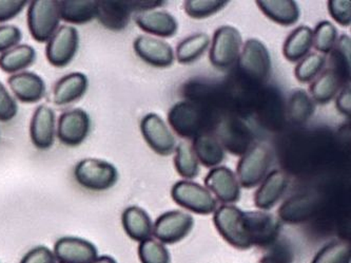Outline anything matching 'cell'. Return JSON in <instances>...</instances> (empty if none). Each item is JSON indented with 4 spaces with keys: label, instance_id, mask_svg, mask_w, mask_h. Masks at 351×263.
Returning a JSON list of instances; mask_svg holds the SVG:
<instances>
[{
    "label": "cell",
    "instance_id": "1",
    "mask_svg": "<svg viewBox=\"0 0 351 263\" xmlns=\"http://www.w3.org/2000/svg\"><path fill=\"white\" fill-rule=\"evenodd\" d=\"M60 21L58 0H34L27 5V29L39 44L50 41L60 27Z\"/></svg>",
    "mask_w": 351,
    "mask_h": 263
},
{
    "label": "cell",
    "instance_id": "2",
    "mask_svg": "<svg viewBox=\"0 0 351 263\" xmlns=\"http://www.w3.org/2000/svg\"><path fill=\"white\" fill-rule=\"evenodd\" d=\"M215 227L229 244L239 250L252 247L249 236L246 211L234 205H221L215 211Z\"/></svg>",
    "mask_w": 351,
    "mask_h": 263
},
{
    "label": "cell",
    "instance_id": "3",
    "mask_svg": "<svg viewBox=\"0 0 351 263\" xmlns=\"http://www.w3.org/2000/svg\"><path fill=\"white\" fill-rule=\"evenodd\" d=\"M271 163V149L264 143H256L245 151L237 168L240 185L247 190L260 185L268 174Z\"/></svg>",
    "mask_w": 351,
    "mask_h": 263
},
{
    "label": "cell",
    "instance_id": "4",
    "mask_svg": "<svg viewBox=\"0 0 351 263\" xmlns=\"http://www.w3.org/2000/svg\"><path fill=\"white\" fill-rule=\"evenodd\" d=\"M78 185L91 192H105L117 184L119 172L111 163L95 158L80 161L74 168Z\"/></svg>",
    "mask_w": 351,
    "mask_h": 263
},
{
    "label": "cell",
    "instance_id": "5",
    "mask_svg": "<svg viewBox=\"0 0 351 263\" xmlns=\"http://www.w3.org/2000/svg\"><path fill=\"white\" fill-rule=\"evenodd\" d=\"M243 47L240 31L232 25H221L215 30L209 50V60L219 70L230 68L237 62Z\"/></svg>",
    "mask_w": 351,
    "mask_h": 263
},
{
    "label": "cell",
    "instance_id": "6",
    "mask_svg": "<svg viewBox=\"0 0 351 263\" xmlns=\"http://www.w3.org/2000/svg\"><path fill=\"white\" fill-rule=\"evenodd\" d=\"M171 197L178 205L197 215H210L217 209V199L207 188L188 180L174 184Z\"/></svg>",
    "mask_w": 351,
    "mask_h": 263
},
{
    "label": "cell",
    "instance_id": "7",
    "mask_svg": "<svg viewBox=\"0 0 351 263\" xmlns=\"http://www.w3.org/2000/svg\"><path fill=\"white\" fill-rule=\"evenodd\" d=\"M239 65L245 74L256 82H267L271 74L269 50L256 38L247 39L239 56Z\"/></svg>",
    "mask_w": 351,
    "mask_h": 263
},
{
    "label": "cell",
    "instance_id": "8",
    "mask_svg": "<svg viewBox=\"0 0 351 263\" xmlns=\"http://www.w3.org/2000/svg\"><path fill=\"white\" fill-rule=\"evenodd\" d=\"M78 48V31L72 25H60L58 30L47 43V60L49 64L55 68H64L74 60L77 54Z\"/></svg>",
    "mask_w": 351,
    "mask_h": 263
},
{
    "label": "cell",
    "instance_id": "9",
    "mask_svg": "<svg viewBox=\"0 0 351 263\" xmlns=\"http://www.w3.org/2000/svg\"><path fill=\"white\" fill-rule=\"evenodd\" d=\"M90 130L91 119L80 108L64 111L56 122V137L64 146H80L87 140Z\"/></svg>",
    "mask_w": 351,
    "mask_h": 263
},
{
    "label": "cell",
    "instance_id": "10",
    "mask_svg": "<svg viewBox=\"0 0 351 263\" xmlns=\"http://www.w3.org/2000/svg\"><path fill=\"white\" fill-rule=\"evenodd\" d=\"M194 219L182 211H167L153 225V236L162 244H174L189 235L193 229Z\"/></svg>",
    "mask_w": 351,
    "mask_h": 263
},
{
    "label": "cell",
    "instance_id": "11",
    "mask_svg": "<svg viewBox=\"0 0 351 263\" xmlns=\"http://www.w3.org/2000/svg\"><path fill=\"white\" fill-rule=\"evenodd\" d=\"M141 133L145 142L156 154L167 157L176 150V137L162 117L156 113H148L143 117Z\"/></svg>",
    "mask_w": 351,
    "mask_h": 263
},
{
    "label": "cell",
    "instance_id": "12",
    "mask_svg": "<svg viewBox=\"0 0 351 263\" xmlns=\"http://www.w3.org/2000/svg\"><path fill=\"white\" fill-rule=\"evenodd\" d=\"M148 1L141 5V1H97V16L101 25L110 30H123L129 23L130 14L133 11H151V8L146 7Z\"/></svg>",
    "mask_w": 351,
    "mask_h": 263
},
{
    "label": "cell",
    "instance_id": "13",
    "mask_svg": "<svg viewBox=\"0 0 351 263\" xmlns=\"http://www.w3.org/2000/svg\"><path fill=\"white\" fill-rule=\"evenodd\" d=\"M135 54L154 68H169L173 65V48L167 41L148 35H141L133 41Z\"/></svg>",
    "mask_w": 351,
    "mask_h": 263
},
{
    "label": "cell",
    "instance_id": "14",
    "mask_svg": "<svg viewBox=\"0 0 351 263\" xmlns=\"http://www.w3.org/2000/svg\"><path fill=\"white\" fill-rule=\"evenodd\" d=\"M206 188L225 205H231L241 199V185L237 174L227 166H217L208 172Z\"/></svg>",
    "mask_w": 351,
    "mask_h": 263
},
{
    "label": "cell",
    "instance_id": "15",
    "mask_svg": "<svg viewBox=\"0 0 351 263\" xmlns=\"http://www.w3.org/2000/svg\"><path fill=\"white\" fill-rule=\"evenodd\" d=\"M249 236L254 247H269L278 238L280 221L272 214L265 211H246Z\"/></svg>",
    "mask_w": 351,
    "mask_h": 263
},
{
    "label": "cell",
    "instance_id": "16",
    "mask_svg": "<svg viewBox=\"0 0 351 263\" xmlns=\"http://www.w3.org/2000/svg\"><path fill=\"white\" fill-rule=\"evenodd\" d=\"M56 137V115L48 105L35 109L30 122V139L39 150H48L54 145Z\"/></svg>",
    "mask_w": 351,
    "mask_h": 263
},
{
    "label": "cell",
    "instance_id": "17",
    "mask_svg": "<svg viewBox=\"0 0 351 263\" xmlns=\"http://www.w3.org/2000/svg\"><path fill=\"white\" fill-rule=\"evenodd\" d=\"M170 127L184 139H194L199 135L201 113L193 103L182 101L176 103L168 113Z\"/></svg>",
    "mask_w": 351,
    "mask_h": 263
},
{
    "label": "cell",
    "instance_id": "18",
    "mask_svg": "<svg viewBox=\"0 0 351 263\" xmlns=\"http://www.w3.org/2000/svg\"><path fill=\"white\" fill-rule=\"evenodd\" d=\"M53 253L60 263H91L98 257L95 245L78 237L58 239Z\"/></svg>",
    "mask_w": 351,
    "mask_h": 263
},
{
    "label": "cell",
    "instance_id": "19",
    "mask_svg": "<svg viewBox=\"0 0 351 263\" xmlns=\"http://www.w3.org/2000/svg\"><path fill=\"white\" fill-rule=\"evenodd\" d=\"M8 85L14 99L23 104L38 103L46 94V82L34 72L23 71L10 76Z\"/></svg>",
    "mask_w": 351,
    "mask_h": 263
},
{
    "label": "cell",
    "instance_id": "20",
    "mask_svg": "<svg viewBox=\"0 0 351 263\" xmlns=\"http://www.w3.org/2000/svg\"><path fill=\"white\" fill-rule=\"evenodd\" d=\"M289 186V178L282 170L267 174L254 195V204L260 211H269L278 203Z\"/></svg>",
    "mask_w": 351,
    "mask_h": 263
},
{
    "label": "cell",
    "instance_id": "21",
    "mask_svg": "<svg viewBox=\"0 0 351 263\" xmlns=\"http://www.w3.org/2000/svg\"><path fill=\"white\" fill-rule=\"evenodd\" d=\"M135 23L145 33L160 37L171 38L178 31V23L171 13L167 11H146L137 13Z\"/></svg>",
    "mask_w": 351,
    "mask_h": 263
},
{
    "label": "cell",
    "instance_id": "22",
    "mask_svg": "<svg viewBox=\"0 0 351 263\" xmlns=\"http://www.w3.org/2000/svg\"><path fill=\"white\" fill-rule=\"evenodd\" d=\"M89 88V80L82 72H72L62 76L55 84L52 102L56 106H66L82 99Z\"/></svg>",
    "mask_w": 351,
    "mask_h": 263
},
{
    "label": "cell",
    "instance_id": "23",
    "mask_svg": "<svg viewBox=\"0 0 351 263\" xmlns=\"http://www.w3.org/2000/svg\"><path fill=\"white\" fill-rule=\"evenodd\" d=\"M317 200L313 195L301 194L286 200L278 209V220L297 225L309 219L317 209Z\"/></svg>",
    "mask_w": 351,
    "mask_h": 263
},
{
    "label": "cell",
    "instance_id": "24",
    "mask_svg": "<svg viewBox=\"0 0 351 263\" xmlns=\"http://www.w3.org/2000/svg\"><path fill=\"white\" fill-rule=\"evenodd\" d=\"M256 5L267 19L283 27H291L301 17L299 5L293 0H258Z\"/></svg>",
    "mask_w": 351,
    "mask_h": 263
},
{
    "label": "cell",
    "instance_id": "25",
    "mask_svg": "<svg viewBox=\"0 0 351 263\" xmlns=\"http://www.w3.org/2000/svg\"><path fill=\"white\" fill-rule=\"evenodd\" d=\"M121 223L125 233L132 240L143 242L153 235V222L150 216L139 206H130L123 211Z\"/></svg>",
    "mask_w": 351,
    "mask_h": 263
},
{
    "label": "cell",
    "instance_id": "26",
    "mask_svg": "<svg viewBox=\"0 0 351 263\" xmlns=\"http://www.w3.org/2000/svg\"><path fill=\"white\" fill-rule=\"evenodd\" d=\"M60 19L70 25H86L97 16V1L93 0H62Z\"/></svg>",
    "mask_w": 351,
    "mask_h": 263
},
{
    "label": "cell",
    "instance_id": "27",
    "mask_svg": "<svg viewBox=\"0 0 351 263\" xmlns=\"http://www.w3.org/2000/svg\"><path fill=\"white\" fill-rule=\"evenodd\" d=\"M313 47V30L308 25H300L290 33L283 46V54L290 62L306 58Z\"/></svg>",
    "mask_w": 351,
    "mask_h": 263
},
{
    "label": "cell",
    "instance_id": "28",
    "mask_svg": "<svg viewBox=\"0 0 351 263\" xmlns=\"http://www.w3.org/2000/svg\"><path fill=\"white\" fill-rule=\"evenodd\" d=\"M191 146L199 163L207 168H217L226 157L223 145L213 135H197Z\"/></svg>",
    "mask_w": 351,
    "mask_h": 263
},
{
    "label": "cell",
    "instance_id": "29",
    "mask_svg": "<svg viewBox=\"0 0 351 263\" xmlns=\"http://www.w3.org/2000/svg\"><path fill=\"white\" fill-rule=\"evenodd\" d=\"M342 76L335 69H327L309 86L311 98L315 103L326 105L340 92Z\"/></svg>",
    "mask_w": 351,
    "mask_h": 263
},
{
    "label": "cell",
    "instance_id": "30",
    "mask_svg": "<svg viewBox=\"0 0 351 263\" xmlns=\"http://www.w3.org/2000/svg\"><path fill=\"white\" fill-rule=\"evenodd\" d=\"M36 60V51L29 45H19L0 54V69L5 73L17 74L30 68Z\"/></svg>",
    "mask_w": 351,
    "mask_h": 263
},
{
    "label": "cell",
    "instance_id": "31",
    "mask_svg": "<svg viewBox=\"0 0 351 263\" xmlns=\"http://www.w3.org/2000/svg\"><path fill=\"white\" fill-rule=\"evenodd\" d=\"M210 37L206 33H196L180 41L176 47V60L180 64L189 65L201 58L210 46Z\"/></svg>",
    "mask_w": 351,
    "mask_h": 263
},
{
    "label": "cell",
    "instance_id": "32",
    "mask_svg": "<svg viewBox=\"0 0 351 263\" xmlns=\"http://www.w3.org/2000/svg\"><path fill=\"white\" fill-rule=\"evenodd\" d=\"M315 105L311 95L303 89H295L288 101V117L294 124L302 125L315 115Z\"/></svg>",
    "mask_w": 351,
    "mask_h": 263
},
{
    "label": "cell",
    "instance_id": "33",
    "mask_svg": "<svg viewBox=\"0 0 351 263\" xmlns=\"http://www.w3.org/2000/svg\"><path fill=\"white\" fill-rule=\"evenodd\" d=\"M174 151V168L176 172L188 181L199 176V163L191 145L187 142H180Z\"/></svg>",
    "mask_w": 351,
    "mask_h": 263
},
{
    "label": "cell",
    "instance_id": "34",
    "mask_svg": "<svg viewBox=\"0 0 351 263\" xmlns=\"http://www.w3.org/2000/svg\"><path fill=\"white\" fill-rule=\"evenodd\" d=\"M325 64L326 58L324 55L311 53L298 62L294 69V76L303 84L313 82L321 74Z\"/></svg>",
    "mask_w": 351,
    "mask_h": 263
},
{
    "label": "cell",
    "instance_id": "35",
    "mask_svg": "<svg viewBox=\"0 0 351 263\" xmlns=\"http://www.w3.org/2000/svg\"><path fill=\"white\" fill-rule=\"evenodd\" d=\"M228 3L226 0H186L184 11L190 19H205L219 13Z\"/></svg>",
    "mask_w": 351,
    "mask_h": 263
},
{
    "label": "cell",
    "instance_id": "36",
    "mask_svg": "<svg viewBox=\"0 0 351 263\" xmlns=\"http://www.w3.org/2000/svg\"><path fill=\"white\" fill-rule=\"evenodd\" d=\"M338 41V30L333 23L323 21L317 23L313 31V47L322 54H329Z\"/></svg>",
    "mask_w": 351,
    "mask_h": 263
},
{
    "label": "cell",
    "instance_id": "37",
    "mask_svg": "<svg viewBox=\"0 0 351 263\" xmlns=\"http://www.w3.org/2000/svg\"><path fill=\"white\" fill-rule=\"evenodd\" d=\"M351 247L345 241H335L325 245L311 263H350Z\"/></svg>",
    "mask_w": 351,
    "mask_h": 263
},
{
    "label": "cell",
    "instance_id": "38",
    "mask_svg": "<svg viewBox=\"0 0 351 263\" xmlns=\"http://www.w3.org/2000/svg\"><path fill=\"white\" fill-rule=\"evenodd\" d=\"M139 259L142 263H171L169 251L160 241L149 238L138 247Z\"/></svg>",
    "mask_w": 351,
    "mask_h": 263
},
{
    "label": "cell",
    "instance_id": "39",
    "mask_svg": "<svg viewBox=\"0 0 351 263\" xmlns=\"http://www.w3.org/2000/svg\"><path fill=\"white\" fill-rule=\"evenodd\" d=\"M333 58L337 60L339 66L340 65V71H343V76H346L350 74V37L346 34L342 35L337 41L335 48L331 51Z\"/></svg>",
    "mask_w": 351,
    "mask_h": 263
},
{
    "label": "cell",
    "instance_id": "40",
    "mask_svg": "<svg viewBox=\"0 0 351 263\" xmlns=\"http://www.w3.org/2000/svg\"><path fill=\"white\" fill-rule=\"evenodd\" d=\"M328 12L335 23L342 27H350L351 3L350 0H329L327 3Z\"/></svg>",
    "mask_w": 351,
    "mask_h": 263
},
{
    "label": "cell",
    "instance_id": "41",
    "mask_svg": "<svg viewBox=\"0 0 351 263\" xmlns=\"http://www.w3.org/2000/svg\"><path fill=\"white\" fill-rule=\"evenodd\" d=\"M19 113L16 100L10 93L3 82H0V122L12 121Z\"/></svg>",
    "mask_w": 351,
    "mask_h": 263
},
{
    "label": "cell",
    "instance_id": "42",
    "mask_svg": "<svg viewBox=\"0 0 351 263\" xmlns=\"http://www.w3.org/2000/svg\"><path fill=\"white\" fill-rule=\"evenodd\" d=\"M23 33L16 25H0V54L21 45Z\"/></svg>",
    "mask_w": 351,
    "mask_h": 263
},
{
    "label": "cell",
    "instance_id": "43",
    "mask_svg": "<svg viewBox=\"0 0 351 263\" xmlns=\"http://www.w3.org/2000/svg\"><path fill=\"white\" fill-rule=\"evenodd\" d=\"M29 5L25 0H0V23H8L23 11Z\"/></svg>",
    "mask_w": 351,
    "mask_h": 263
},
{
    "label": "cell",
    "instance_id": "44",
    "mask_svg": "<svg viewBox=\"0 0 351 263\" xmlns=\"http://www.w3.org/2000/svg\"><path fill=\"white\" fill-rule=\"evenodd\" d=\"M21 263H56L54 253L47 247H36L29 251Z\"/></svg>",
    "mask_w": 351,
    "mask_h": 263
},
{
    "label": "cell",
    "instance_id": "45",
    "mask_svg": "<svg viewBox=\"0 0 351 263\" xmlns=\"http://www.w3.org/2000/svg\"><path fill=\"white\" fill-rule=\"evenodd\" d=\"M337 108L342 115H350V88L345 87L342 91L339 92L337 98Z\"/></svg>",
    "mask_w": 351,
    "mask_h": 263
},
{
    "label": "cell",
    "instance_id": "46",
    "mask_svg": "<svg viewBox=\"0 0 351 263\" xmlns=\"http://www.w3.org/2000/svg\"><path fill=\"white\" fill-rule=\"evenodd\" d=\"M260 263H288L285 259L278 255H266L260 260Z\"/></svg>",
    "mask_w": 351,
    "mask_h": 263
},
{
    "label": "cell",
    "instance_id": "47",
    "mask_svg": "<svg viewBox=\"0 0 351 263\" xmlns=\"http://www.w3.org/2000/svg\"><path fill=\"white\" fill-rule=\"evenodd\" d=\"M91 263H117L115 259L110 256L97 257L93 262Z\"/></svg>",
    "mask_w": 351,
    "mask_h": 263
}]
</instances>
